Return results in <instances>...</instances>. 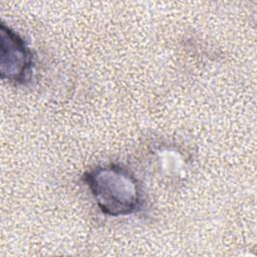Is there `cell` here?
Returning <instances> with one entry per match:
<instances>
[{
	"mask_svg": "<svg viewBox=\"0 0 257 257\" xmlns=\"http://www.w3.org/2000/svg\"><path fill=\"white\" fill-rule=\"evenodd\" d=\"M84 181L105 215L126 216L142 208L143 196L138 180L120 166L97 167L84 175Z\"/></svg>",
	"mask_w": 257,
	"mask_h": 257,
	"instance_id": "1",
	"label": "cell"
},
{
	"mask_svg": "<svg viewBox=\"0 0 257 257\" xmlns=\"http://www.w3.org/2000/svg\"><path fill=\"white\" fill-rule=\"evenodd\" d=\"M0 71L2 78L11 82H24L32 69V52L15 31L1 25Z\"/></svg>",
	"mask_w": 257,
	"mask_h": 257,
	"instance_id": "2",
	"label": "cell"
}]
</instances>
